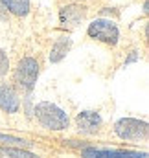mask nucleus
Instances as JSON below:
<instances>
[{"instance_id":"1","label":"nucleus","mask_w":149,"mask_h":158,"mask_svg":"<svg viewBox=\"0 0 149 158\" xmlns=\"http://www.w3.org/2000/svg\"><path fill=\"white\" fill-rule=\"evenodd\" d=\"M33 118L39 125L46 131L52 132H61V131H68L70 129V116L66 110H63L59 105L52 103V101H39L33 105L32 110Z\"/></svg>"},{"instance_id":"2","label":"nucleus","mask_w":149,"mask_h":158,"mask_svg":"<svg viewBox=\"0 0 149 158\" xmlns=\"http://www.w3.org/2000/svg\"><path fill=\"white\" fill-rule=\"evenodd\" d=\"M40 76V63L39 59H35L33 55H24L17 61L15 68H13V83L15 86L20 90V92H26V94H32L35 85H37V79Z\"/></svg>"},{"instance_id":"3","label":"nucleus","mask_w":149,"mask_h":158,"mask_svg":"<svg viewBox=\"0 0 149 158\" xmlns=\"http://www.w3.org/2000/svg\"><path fill=\"white\" fill-rule=\"evenodd\" d=\"M114 136L121 142H127V143H144L147 142V132H149V127H147V121L146 119H136V118H120L114 127Z\"/></svg>"},{"instance_id":"4","label":"nucleus","mask_w":149,"mask_h":158,"mask_svg":"<svg viewBox=\"0 0 149 158\" xmlns=\"http://www.w3.org/2000/svg\"><path fill=\"white\" fill-rule=\"evenodd\" d=\"M87 37L96 42H101L105 46L116 48L120 42V28L111 19L98 17V19L90 20V24L87 26Z\"/></svg>"},{"instance_id":"5","label":"nucleus","mask_w":149,"mask_h":158,"mask_svg":"<svg viewBox=\"0 0 149 158\" xmlns=\"http://www.w3.org/2000/svg\"><path fill=\"white\" fill-rule=\"evenodd\" d=\"M74 123L77 132L83 136H98L103 131V118H101L100 110H94V109H87V110L77 112Z\"/></svg>"},{"instance_id":"6","label":"nucleus","mask_w":149,"mask_h":158,"mask_svg":"<svg viewBox=\"0 0 149 158\" xmlns=\"http://www.w3.org/2000/svg\"><path fill=\"white\" fill-rule=\"evenodd\" d=\"M22 107L20 90L15 86L13 81L2 77L0 79V110L6 114H17Z\"/></svg>"},{"instance_id":"7","label":"nucleus","mask_w":149,"mask_h":158,"mask_svg":"<svg viewBox=\"0 0 149 158\" xmlns=\"http://www.w3.org/2000/svg\"><path fill=\"white\" fill-rule=\"evenodd\" d=\"M87 13H88L87 6L81 4V2L66 4L59 9V24L65 30H74L87 19Z\"/></svg>"},{"instance_id":"8","label":"nucleus","mask_w":149,"mask_h":158,"mask_svg":"<svg viewBox=\"0 0 149 158\" xmlns=\"http://www.w3.org/2000/svg\"><path fill=\"white\" fill-rule=\"evenodd\" d=\"M70 48H72V37H70V35H61V37H57V39L52 42V48H50V53H48L50 63H52V64L61 63V61L68 55Z\"/></svg>"},{"instance_id":"9","label":"nucleus","mask_w":149,"mask_h":158,"mask_svg":"<svg viewBox=\"0 0 149 158\" xmlns=\"http://www.w3.org/2000/svg\"><path fill=\"white\" fill-rule=\"evenodd\" d=\"M6 11L17 19H24L32 11V0H0Z\"/></svg>"},{"instance_id":"10","label":"nucleus","mask_w":149,"mask_h":158,"mask_svg":"<svg viewBox=\"0 0 149 158\" xmlns=\"http://www.w3.org/2000/svg\"><path fill=\"white\" fill-rule=\"evenodd\" d=\"M9 70H11V64H9V57H7L6 50H4V48H0V79L6 77V76L9 74Z\"/></svg>"},{"instance_id":"11","label":"nucleus","mask_w":149,"mask_h":158,"mask_svg":"<svg viewBox=\"0 0 149 158\" xmlns=\"http://www.w3.org/2000/svg\"><path fill=\"white\" fill-rule=\"evenodd\" d=\"M136 61H140V52H138V50H131V52L127 53V59L123 61V66H127V64H131V63H136Z\"/></svg>"},{"instance_id":"12","label":"nucleus","mask_w":149,"mask_h":158,"mask_svg":"<svg viewBox=\"0 0 149 158\" xmlns=\"http://www.w3.org/2000/svg\"><path fill=\"white\" fill-rule=\"evenodd\" d=\"M7 17H9V13L6 11V7H4L2 2H0V20H7Z\"/></svg>"}]
</instances>
